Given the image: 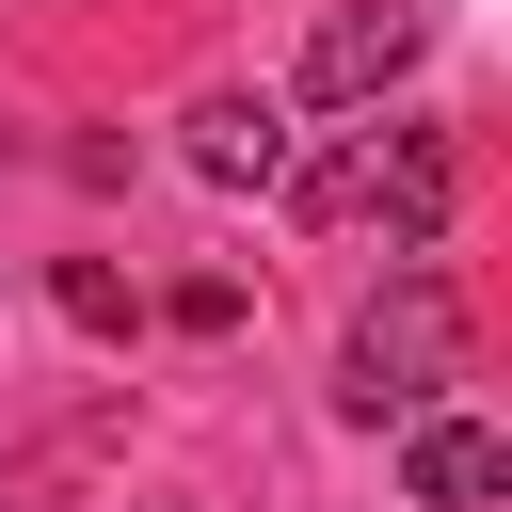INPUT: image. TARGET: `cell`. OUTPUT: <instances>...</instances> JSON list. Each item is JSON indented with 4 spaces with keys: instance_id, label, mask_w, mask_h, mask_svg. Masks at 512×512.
I'll use <instances>...</instances> for the list:
<instances>
[{
    "instance_id": "cell-1",
    "label": "cell",
    "mask_w": 512,
    "mask_h": 512,
    "mask_svg": "<svg viewBox=\"0 0 512 512\" xmlns=\"http://www.w3.org/2000/svg\"><path fill=\"white\" fill-rule=\"evenodd\" d=\"M448 352H464V320H448V288H432V272H400V288H384V304L352 320V352H336V400H352V416H416Z\"/></svg>"
},
{
    "instance_id": "cell-2",
    "label": "cell",
    "mask_w": 512,
    "mask_h": 512,
    "mask_svg": "<svg viewBox=\"0 0 512 512\" xmlns=\"http://www.w3.org/2000/svg\"><path fill=\"white\" fill-rule=\"evenodd\" d=\"M304 208H320V224H368V208H384V224H400V256H416V240L448 224V144H432V128H368Z\"/></svg>"
},
{
    "instance_id": "cell-3",
    "label": "cell",
    "mask_w": 512,
    "mask_h": 512,
    "mask_svg": "<svg viewBox=\"0 0 512 512\" xmlns=\"http://www.w3.org/2000/svg\"><path fill=\"white\" fill-rule=\"evenodd\" d=\"M400 64H416V0H336V16H320V48H304V96L368 112Z\"/></svg>"
},
{
    "instance_id": "cell-4",
    "label": "cell",
    "mask_w": 512,
    "mask_h": 512,
    "mask_svg": "<svg viewBox=\"0 0 512 512\" xmlns=\"http://www.w3.org/2000/svg\"><path fill=\"white\" fill-rule=\"evenodd\" d=\"M192 176H224V192L288 176V112H272V96H208V112H192Z\"/></svg>"
},
{
    "instance_id": "cell-5",
    "label": "cell",
    "mask_w": 512,
    "mask_h": 512,
    "mask_svg": "<svg viewBox=\"0 0 512 512\" xmlns=\"http://www.w3.org/2000/svg\"><path fill=\"white\" fill-rule=\"evenodd\" d=\"M416 496H432V512H496V496H512V448L464 432V416H432V432H416Z\"/></svg>"
}]
</instances>
